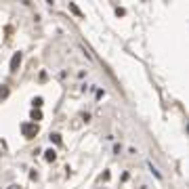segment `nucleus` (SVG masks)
Here are the masks:
<instances>
[{
  "label": "nucleus",
  "instance_id": "f257e3e1",
  "mask_svg": "<svg viewBox=\"0 0 189 189\" xmlns=\"http://www.w3.org/2000/svg\"><path fill=\"white\" fill-rule=\"evenodd\" d=\"M21 132H23L25 139H34L36 135H38V126H36L34 122H25V124H21Z\"/></svg>",
  "mask_w": 189,
  "mask_h": 189
},
{
  "label": "nucleus",
  "instance_id": "6e6552de",
  "mask_svg": "<svg viewBox=\"0 0 189 189\" xmlns=\"http://www.w3.org/2000/svg\"><path fill=\"white\" fill-rule=\"evenodd\" d=\"M32 103H34V107H42V97H36Z\"/></svg>",
  "mask_w": 189,
  "mask_h": 189
},
{
  "label": "nucleus",
  "instance_id": "9d476101",
  "mask_svg": "<svg viewBox=\"0 0 189 189\" xmlns=\"http://www.w3.org/2000/svg\"><path fill=\"white\" fill-rule=\"evenodd\" d=\"M9 189H19V187H17V185H11V187H9Z\"/></svg>",
  "mask_w": 189,
  "mask_h": 189
},
{
  "label": "nucleus",
  "instance_id": "1a4fd4ad",
  "mask_svg": "<svg viewBox=\"0 0 189 189\" xmlns=\"http://www.w3.org/2000/svg\"><path fill=\"white\" fill-rule=\"evenodd\" d=\"M50 141H53V143H57V145H59V143H61V137H59V135H50Z\"/></svg>",
  "mask_w": 189,
  "mask_h": 189
},
{
  "label": "nucleus",
  "instance_id": "423d86ee",
  "mask_svg": "<svg viewBox=\"0 0 189 189\" xmlns=\"http://www.w3.org/2000/svg\"><path fill=\"white\" fill-rule=\"evenodd\" d=\"M70 9H71V13H74V15H78V17H82V13H80V9H78L76 4H70Z\"/></svg>",
  "mask_w": 189,
  "mask_h": 189
},
{
  "label": "nucleus",
  "instance_id": "20e7f679",
  "mask_svg": "<svg viewBox=\"0 0 189 189\" xmlns=\"http://www.w3.org/2000/svg\"><path fill=\"white\" fill-rule=\"evenodd\" d=\"M9 93H11V90H9V86H6V84H2V86H0V99H6Z\"/></svg>",
  "mask_w": 189,
  "mask_h": 189
},
{
  "label": "nucleus",
  "instance_id": "7ed1b4c3",
  "mask_svg": "<svg viewBox=\"0 0 189 189\" xmlns=\"http://www.w3.org/2000/svg\"><path fill=\"white\" fill-rule=\"evenodd\" d=\"M55 158H57V154H55V149H46V151H44V160H46V162H53Z\"/></svg>",
  "mask_w": 189,
  "mask_h": 189
},
{
  "label": "nucleus",
  "instance_id": "39448f33",
  "mask_svg": "<svg viewBox=\"0 0 189 189\" xmlns=\"http://www.w3.org/2000/svg\"><path fill=\"white\" fill-rule=\"evenodd\" d=\"M32 120H34V124H36L38 120H42V114H40V111H36V109H34V111H32Z\"/></svg>",
  "mask_w": 189,
  "mask_h": 189
},
{
  "label": "nucleus",
  "instance_id": "f03ea898",
  "mask_svg": "<svg viewBox=\"0 0 189 189\" xmlns=\"http://www.w3.org/2000/svg\"><path fill=\"white\" fill-rule=\"evenodd\" d=\"M21 59H23V55H21V53H15V55H13V59H11V71H17V70H19Z\"/></svg>",
  "mask_w": 189,
  "mask_h": 189
},
{
  "label": "nucleus",
  "instance_id": "0eeeda50",
  "mask_svg": "<svg viewBox=\"0 0 189 189\" xmlns=\"http://www.w3.org/2000/svg\"><path fill=\"white\" fill-rule=\"evenodd\" d=\"M149 170H151V172H154V175H155V177H158V179H162V175L158 172V168H155V166L151 164V162H149Z\"/></svg>",
  "mask_w": 189,
  "mask_h": 189
}]
</instances>
